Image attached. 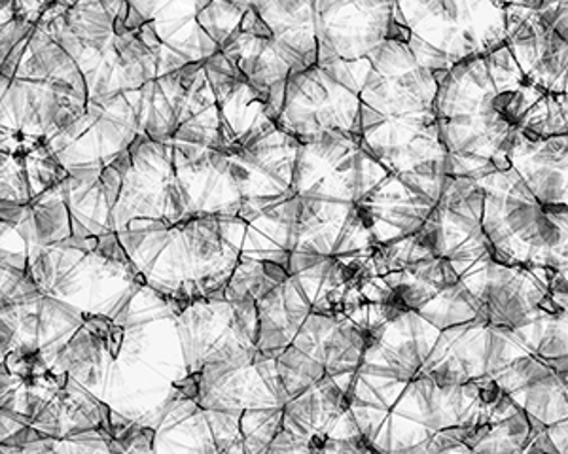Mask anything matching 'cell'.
<instances>
[{
	"label": "cell",
	"instance_id": "obj_1",
	"mask_svg": "<svg viewBox=\"0 0 568 454\" xmlns=\"http://www.w3.org/2000/svg\"><path fill=\"white\" fill-rule=\"evenodd\" d=\"M53 368L82 384L110 413L141 421L182 396L187 381L175 309L141 285L114 317L82 314Z\"/></svg>",
	"mask_w": 568,
	"mask_h": 454
},
{
	"label": "cell",
	"instance_id": "obj_2",
	"mask_svg": "<svg viewBox=\"0 0 568 454\" xmlns=\"http://www.w3.org/2000/svg\"><path fill=\"white\" fill-rule=\"evenodd\" d=\"M142 285L181 311L203 299L224 298L241 254L222 234L219 216L175 226L135 221L118 234Z\"/></svg>",
	"mask_w": 568,
	"mask_h": 454
},
{
	"label": "cell",
	"instance_id": "obj_3",
	"mask_svg": "<svg viewBox=\"0 0 568 454\" xmlns=\"http://www.w3.org/2000/svg\"><path fill=\"white\" fill-rule=\"evenodd\" d=\"M130 2L50 0L39 27L82 72L90 101L139 91L158 79L154 53L128 23Z\"/></svg>",
	"mask_w": 568,
	"mask_h": 454
},
{
	"label": "cell",
	"instance_id": "obj_4",
	"mask_svg": "<svg viewBox=\"0 0 568 454\" xmlns=\"http://www.w3.org/2000/svg\"><path fill=\"white\" fill-rule=\"evenodd\" d=\"M0 130L52 141L84 116L88 85L69 53L40 27L0 59Z\"/></svg>",
	"mask_w": 568,
	"mask_h": 454
},
{
	"label": "cell",
	"instance_id": "obj_5",
	"mask_svg": "<svg viewBox=\"0 0 568 454\" xmlns=\"http://www.w3.org/2000/svg\"><path fill=\"white\" fill-rule=\"evenodd\" d=\"M44 298L82 314L114 317L142 285L118 235L48 248L29 269Z\"/></svg>",
	"mask_w": 568,
	"mask_h": 454
},
{
	"label": "cell",
	"instance_id": "obj_6",
	"mask_svg": "<svg viewBox=\"0 0 568 454\" xmlns=\"http://www.w3.org/2000/svg\"><path fill=\"white\" fill-rule=\"evenodd\" d=\"M407 45L423 69L444 76L485 58L508 40V4L498 2H394Z\"/></svg>",
	"mask_w": 568,
	"mask_h": 454
},
{
	"label": "cell",
	"instance_id": "obj_7",
	"mask_svg": "<svg viewBox=\"0 0 568 454\" xmlns=\"http://www.w3.org/2000/svg\"><path fill=\"white\" fill-rule=\"evenodd\" d=\"M139 130L190 156L220 149V111L205 63L155 79L135 91Z\"/></svg>",
	"mask_w": 568,
	"mask_h": 454
},
{
	"label": "cell",
	"instance_id": "obj_8",
	"mask_svg": "<svg viewBox=\"0 0 568 454\" xmlns=\"http://www.w3.org/2000/svg\"><path fill=\"white\" fill-rule=\"evenodd\" d=\"M369 58L292 74L277 127L302 144L328 133L361 136V91Z\"/></svg>",
	"mask_w": 568,
	"mask_h": 454
},
{
	"label": "cell",
	"instance_id": "obj_9",
	"mask_svg": "<svg viewBox=\"0 0 568 454\" xmlns=\"http://www.w3.org/2000/svg\"><path fill=\"white\" fill-rule=\"evenodd\" d=\"M353 379H324L292 398L267 454H375L351 411Z\"/></svg>",
	"mask_w": 568,
	"mask_h": 454
},
{
	"label": "cell",
	"instance_id": "obj_10",
	"mask_svg": "<svg viewBox=\"0 0 568 454\" xmlns=\"http://www.w3.org/2000/svg\"><path fill=\"white\" fill-rule=\"evenodd\" d=\"M369 343L372 333L351 320L311 312L296 338L275 360L288 400L324 379L356 375Z\"/></svg>",
	"mask_w": 568,
	"mask_h": 454
},
{
	"label": "cell",
	"instance_id": "obj_11",
	"mask_svg": "<svg viewBox=\"0 0 568 454\" xmlns=\"http://www.w3.org/2000/svg\"><path fill=\"white\" fill-rule=\"evenodd\" d=\"M184 220H190V213L176 176L175 148L139 135L125 157L122 188L112 210L114 234L135 221L175 226Z\"/></svg>",
	"mask_w": 568,
	"mask_h": 454
},
{
	"label": "cell",
	"instance_id": "obj_12",
	"mask_svg": "<svg viewBox=\"0 0 568 454\" xmlns=\"http://www.w3.org/2000/svg\"><path fill=\"white\" fill-rule=\"evenodd\" d=\"M438 79L417 63L404 37L388 40L369 55L361 91V125L436 114Z\"/></svg>",
	"mask_w": 568,
	"mask_h": 454
},
{
	"label": "cell",
	"instance_id": "obj_13",
	"mask_svg": "<svg viewBox=\"0 0 568 454\" xmlns=\"http://www.w3.org/2000/svg\"><path fill=\"white\" fill-rule=\"evenodd\" d=\"M139 135L135 91H131L90 101L84 116L59 133L48 146L63 169L72 175L106 169L110 163L130 152Z\"/></svg>",
	"mask_w": 568,
	"mask_h": 454
},
{
	"label": "cell",
	"instance_id": "obj_14",
	"mask_svg": "<svg viewBox=\"0 0 568 454\" xmlns=\"http://www.w3.org/2000/svg\"><path fill=\"white\" fill-rule=\"evenodd\" d=\"M201 4L203 0H131L128 23L154 53L158 79L207 63L220 53L197 20Z\"/></svg>",
	"mask_w": 568,
	"mask_h": 454
},
{
	"label": "cell",
	"instance_id": "obj_15",
	"mask_svg": "<svg viewBox=\"0 0 568 454\" xmlns=\"http://www.w3.org/2000/svg\"><path fill=\"white\" fill-rule=\"evenodd\" d=\"M318 65L356 63L406 34L394 2L315 0Z\"/></svg>",
	"mask_w": 568,
	"mask_h": 454
},
{
	"label": "cell",
	"instance_id": "obj_16",
	"mask_svg": "<svg viewBox=\"0 0 568 454\" xmlns=\"http://www.w3.org/2000/svg\"><path fill=\"white\" fill-rule=\"evenodd\" d=\"M110 434L123 454H220L205 411L186 396L136 422L110 413Z\"/></svg>",
	"mask_w": 568,
	"mask_h": 454
},
{
	"label": "cell",
	"instance_id": "obj_17",
	"mask_svg": "<svg viewBox=\"0 0 568 454\" xmlns=\"http://www.w3.org/2000/svg\"><path fill=\"white\" fill-rule=\"evenodd\" d=\"M493 379L517 407L524 409L557 454H568V386L551 365L527 351Z\"/></svg>",
	"mask_w": 568,
	"mask_h": 454
},
{
	"label": "cell",
	"instance_id": "obj_18",
	"mask_svg": "<svg viewBox=\"0 0 568 454\" xmlns=\"http://www.w3.org/2000/svg\"><path fill=\"white\" fill-rule=\"evenodd\" d=\"M0 266L29 272L40 254L72 239V221L63 188L50 189L26 207L2 205Z\"/></svg>",
	"mask_w": 568,
	"mask_h": 454
},
{
	"label": "cell",
	"instance_id": "obj_19",
	"mask_svg": "<svg viewBox=\"0 0 568 454\" xmlns=\"http://www.w3.org/2000/svg\"><path fill=\"white\" fill-rule=\"evenodd\" d=\"M220 111V152L235 154L277 130L272 109L222 53L205 63Z\"/></svg>",
	"mask_w": 568,
	"mask_h": 454
},
{
	"label": "cell",
	"instance_id": "obj_20",
	"mask_svg": "<svg viewBox=\"0 0 568 454\" xmlns=\"http://www.w3.org/2000/svg\"><path fill=\"white\" fill-rule=\"evenodd\" d=\"M300 148V141L277 127L235 154L222 152L241 202L291 195Z\"/></svg>",
	"mask_w": 568,
	"mask_h": 454
},
{
	"label": "cell",
	"instance_id": "obj_21",
	"mask_svg": "<svg viewBox=\"0 0 568 454\" xmlns=\"http://www.w3.org/2000/svg\"><path fill=\"white\" fill-rule=\"evenodd\" d=\"M220 53L267 101L277 122L283 112L284 93L292 76V69L278 55L272 33L265 21L260 18L252 0L240 31L220 50Z\"/></svg>",
	"mask_w": 568,
	"mask_h": 454
},
{
	"label": "cell",
	"instance_id": "obj_22",
	"mask_svg": "<svg viewBox=\"0 0 568 454\" xmlns=\"http://www.w3.org/2000/svg\"><path fill=\"white\" fill-rule=\"evenodd\" d=\"M0 149V205L26 207L69 178L48 141L21 133H2Z\"/></svg>",
	"mask_w": 568,
	"mask_h": 454
},
{
	"label": "cell",
	"instance_id": "obj_23",
	"mask_svg": "<svg viewBox=\"0 0 568 454\" xmlns=\"http://www.w3.org/2000/svg\"><path fill=\"white\" fill-rule=\"evenodd\" d=\"M254 8L270 29L273 44L291 66L292 74L318 65L315 0H258Z\"/></svg>",
	"mask_w": 568,
	"mask_h": 454
},
{
	"label": "cell",
	"instance_id": "obj_24",
	"mask_svg": "<svg viewBox=\"0 0 568 454\" xmlns=\"http://www.w3.org/2000/svg\"><path fill=\"white\" fill-rule=\"evenodd\" d=\"M311 312V301L296 275L273 288L258 303L260 354L277 360Z\"/></svg>",
	"mask_w": 568,
	"mask_h": 454
},
{
	"label": "cell",
	"instance_id": "obj_25",
	"mask_svg": "<svg viewBox=\"0 0 568 454\" xmlns=\"http://www.w3.org/2000/svg\"><path fill=\"white\" fill-rule=\"evenodd\" d=\"M546 286L538 320L516 336L530 354L544 362H556L568 358V269H548Z\"/></svg>",
	"mask_w": 568,
	"mask_h": 454
},
{
	"label": "cell",
	"instance_id": "obj_26",
	"mask_svg": "<svg viewBox=\"0 0 568 454\" xmlns=\"http://www.w3.org/2000/svg\"><path fill=\"white\" fill-rule=\"evenodd\" d=\"M63 197L71 215L74 239L116 235L112 229L114 202L104 186L103 171L72 173L63 184Z\"/></svg>",
	"mask_w": 568,
	"mask_h": 454
},
{
	"label": "cell",
	"instance_id": "obj_27",
	"mask_svg": "<svg viewBox=\"0 0 568 454\" xmlns=\"http://www.w3.org/2000/svg\"><path fill=\"white\" fill-rule=\"evenodd\" d=\"M291 277L286 267L272 261L240 260L232 280L227 285L224 298L227 301H251L260 303L272 292L273 288L283 285Z\"/></svg>",
	"mask_w": 568,
	"mask_h": 454
},
{
	"label": "cell",
	"instance_id": "obj_28",
	"mask_svg": "<svg viewBox=\"0 0 568 454\" xmlns=\"http://www.w3.org/2000/svg\"><path fill=\"white\" fill-rule=\"evenodd\" d=\"M2 454H123L110 430H91L65 440L42 437L33 443L12 447L2 445Z\"/></svg>",
	"mask_w": 568,
	"mask_h": 454
},
{
	"label": "cell",
	"instance_id": "obj_29",
	"mask_svg": "<svg viewBox=\"0 0 568 454\" xmlns=\"http://www.w3.org/2000/svg\"><path fill=\"white\" fill-rule=\"evenodd\" d=\"M251 2H224V0H203L200 25L211 37L220 50L240 31Z\"/></svg>",
	"mask_w": 568,
	"mask_h": 454
},
{
	"label": "cell",
	"instance_id": "obj_30",
	"mask_svg": "<svg viewBox=\"0 0 568 454\" xmlns=\"http://www.w3.org/2000/svg\"><path fill=\"white\" fill-rule=\"evenodd\" d=\"M423 454H474V451L460 440V432L452 430L434 435L433 442L426 445Z\"/></svg>",
	"mask_w": 568,
	"mask_h": 454
},
{
	"label": "cell",
	"instance_id": "obj_31",
	"mask_svg": "<svg viewBox=\"0 0 568 454\" xmlns=\"http://www.w3.org/2000/svg\"><path fill=\"white\" fill-rule=\"evenodd\" d=\"M551 365V370L556 371L557 375L561 376L565 384L568 386V358L556 360V362H546Z\"/></svg>",
	"mask_w": 568,
	"mask_h": 454
}]
</instances>
